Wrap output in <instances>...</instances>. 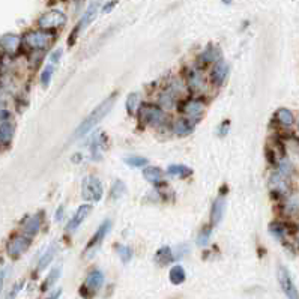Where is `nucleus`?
Returning <instances> with one entry per match:
<instances>
[{"label":"nucleus","mask_w":299,"mask_h":299,"mask_svg":"<svg viewBox=\"0 0 299 299\" xmlns=\"http://www.w3.org/2000/svg\"><path fill=\"white\" fill-rule=\"evenodd\" d=\"M116 99H117V93L114 92V93H111L107 99H104L96 109L93 110L84 120L82 122V125L77 128V131H76V137H83L86 136L87 133H90L107 114L110 113V110L113 109V106H114V103H116Z\"/></svg>","instance_id":"1"},{"label":"nucleus","mask_w":299,"mask_h":299,"mask_svg":"<svg viewBox=\"0 0 299 299\" xmlns=\"http://www.w3.org/2000/svg\"><path fill=\"white\" fill-rule=\"evenodd\" d=\"M55 32L50 30H30L23 38L21 42L32 52H44L55 42Z\"/></svg>","instance_id":"2"},{"label":"nucleus","mask_w":299,"mask_h":299,"mask_svg":"<svg viewBox=\"0 0 299 299\" xmlns=\"http://www.w3.org/2000/svg\"><path fill=\"white\" fill-rule=\"evenodd\" d=\"M138 116L140 119L151 125V127H155V128H160L163 127L167 120V114L160 106H154V104H143L140 106L138 109Z\"/></svg>","instance_id":"3"},{"label":"nucleus","mask_w":299,"mask_h":299,"mask_svg":"<svg viewBox=\"0 0 299 299\" xmlns=\"http://www.w3.org/2000/svg\"><path fill=\"white\" fill-rule=\"evenodd\" d=\"M99 5H101V0H92V3L87 6V9H86V12L83 14V17L80 18V21L77 23V26L74 28L72 30V33H71V36H69V39H68V44L72 47L74 44H76V41H77V36L82 33V30L87 28L93 20H95V17H96V14H98V9H99Z\"/></svg>","instance_id":"4"},{"label":"nucleus","mask_w":299,"mask_h":299,"mask_svg":"<svg viewBox=\"0 0 299 299\" xmlns=\"http://www.w3.org/2000/svg\"><path fill=\"white\" fill-rule=\"evenodd\" d=\"M66 23V15L59 11V9H52V11H47L45 14H42L38 20V26L42 30H57L62 26H65Z\"/></svg>","instance_id":"5"},{"label":"nucleus","mask_w":299,"mask_h":299,"mask_svg":"<svg viewBox=\"0 0 299 299\" xmlns=\"http://www.w3.org/2000/svg\"><path fill=\"white\" fill-rule=\"evenodd\" d=\"M103 284H104V273L99 269H95V271L89 272V275L86 277L84 284L80 289V293L84 298H90L103 287Z\"/></svg>","instance_id":"6"},{"label":"nucleus","mask_w":299,"mask_h":299,"mask_svg":"<svg viewBox=\"0 0 299 299\" xmlns=\"http://www.w3.org/2000/svg\"><path fill=\"white\" fill-rule=\"evenodd\" d=\"M30 244H32V238L26 236L24 233L23 235H14L6 244V253H8L9 257L18 259L20 256H23L28 251Z\"/></svg>","instance_id":"7"},{"label":"nucleus","mask_w":299,"mask_h":299,"mask_svg":"<svg viewBox=\"0 0 299 299\" xmlns=\"http://www.w3.org/2000/svg\"><path fill=\"white\" fill-rule=\"evenodd\" d=\"M82 195L84 200L99 202L103 197V184L96 176H87L83 181Z\"/></svg>","instance_id":"8"},{"label":"nucleus","mask_w":299,"mask_h":299,"mask_svg":"<svg viewBox=\"0 0 299 299\" xmlns=\"http://www.w3.org/2000/svg\"><path fill=\"white\" fill-rule=\"evenodd\" d=\"M110 230H111V221H110V219H106V221L99 226V229L95 232V235L92 236V239L89 241V244L86 246V251H84V256H86V257L93 256V253L101 246L103 241L106 239V236L109 235Z\"/></svg>","instance_id":"9"},{"label":"nucleus","mask_w":299,"mask_h":299,"mask_svg":"<svg viewBox=\"0 0 299 299\" xmlns=\"http://www.w3.org/2000/svg\"><path fill=\"white\" fill-rule=\"evenodd\" d=\"M278 283L281 286V290L284 292V295L287 296V299H299V292L290 277L289 271L284 268V266H280L278 268Z\"/></svg>","instance_id":"10"},{"label":"nucleus","mask_w":299,"mask_h":299,"mask_svg":"<svg viewBox=\"0 0 299 299\" xmlns=\"http://www.w3.org/2000/svg\"><path fill=\"white\" fill-rule=\"evenodd\" d=\"M44 219H45V214L44 212H38L32 217H29L24 222H23V233L29 236V238H33L38 235V232L41 230L42 224H44Z\"/></svg>","instance_id":"11"},{"label":"nucleus","mask_w":299,"mask_h":299,"mask_svg":"<svg viewBox=\"0 0 299 299\" xmlns=\"http://www.w3.org/2000/svg\"><path fill=\"white\" fill-rule=\"evenodd\" d=\"M21 44V38L15 33H5L3 36H0V48L8 55L17 53Z\"/></svg>","instance_id":"12"},{"label":"nucleus","mask_w":299,"mask_h":299,"mask_svg":"<svg viewBox=\"0 0 299 299\" xmlns=\"http://www.w3.org/2000/svg\"><path fill=\"white\" fill-rule=\"evenodd\" d=\"M229 77V65L224 60H218L214 63V68L211 71V82L215 86H222Z\"/></svg>","instance_id":"13"},{"label":"nucleus","mask_w":299,"mask_h":299,"mask_svg":"<svg viewBox=\"0 0 299 299\" xmlns=\"http://www.w3.org/2000/svg\"><path fill=\"white\" fill-rule=\"evenodd\" d=\"M269 188L273 192L283 195V194H287L289 192V182H287V176H284L283 173L277 171L273 173L269 179Z\"/></svg>","instance_id":"14"},{"label":"nucleus","mask_w":299,"mask_h":299,"mask_svg":"<svg viewBox=\"0 0 299 299\" xmlns=\"http://www.w3.org/2000/svg\"><path fill=\"white\" fill-rule=\"evenodd\" d=\"M90 211H92V206H90V205H82V206L77 209V212L74 214V217L69 219V222H68V226H66V232H74L76 229H79L83 221L89 217Z\"/></svg>","instance_id":"15"},{"label":"nucleus","mask_w":299,"mask_h":299,"mask_svg":"<svg viewBox=\"0 0 299 299\" xmlns=\"http://www.w3.org/2000/svg\"><path fill=\"white\" fill-rule=\"evenodd\" d=\"M15 134V125L12 122H0V149H6Z\"/></svg>","instance_id":"16"},{"label":"nucleus","mask_w":299,"mask_h":299,"mask_svg":"<svg viewBox=\"0 0 299 299\" xmlns=\"http://www.w3.org/2000/svg\"><path fill=\"white\" fill-rule=\"evenodd\" d=\"M182 111L188 119H198V117H202V114L205 111V104L200 99H190L184 104Z\"/></svg>","instance_id":"17"},{"label":"nucleus","mask_w":299,"mask_h":299,"mask_svg":"<svg viewBox=\"0 0 299 299\" xmlns=\"http://www.w3.org/2000/svg\"><path fill=\"white\" fill-rule=\"evenodd\" d=\"M187 86L194 92H202L205 89L206 83H205V79H203V76L200 74L198 69H191L190 72L187 74Z\"/></svg>","instance_id":"18"},{"label":"nucleus","mask_w":299,"mask_h":299,"mask_svg":"<svg viewBox=\"0 0 299 299\" xmlns=\"http://www.w3.org/2000/svg\"><path fill=\"white\" fill-rule=\"evenodd\" d=\"M224 209H226V198L218 197L211 208V226L212 227L221 222V219L224 217Z\"/></svg>","instance_id":"19"},{"label":"nucleus","mask_w":299,"mask_h":299,"mask_svg":"<svg viewBox=\"0 0 299 299\" xmlns=\"http://www.w3.org/2000/svg\"><path fill=\"white\" fill-rule=\"evenodd\" d=\"M176 93L170 89V87H167V89H164L163 92L160 93V96H158V104H160V107L165 111V110H173L175 109V104H176Z\"/></svg>","instance_id":"20"},{"label":"nucleus","mask_w":299,"mask_h":299,"mask_svg":"<svg viewBox=\"0 0 299 299\" xmlns=\"http://www.w3.org/2000/svg\"><path fill=\"white\" fill-rule=\"evenodd\" d=\"M173 131L181 137L190 136L191 133L194 131V125L191 123V120L188 117H181L175 122L173 125Z\"/></svg>","instance_id":"21"},{"label":"nucleus","mask_w":299,"mask_h":299,"mask_svg":"<svg viewBox=\"0 0 299 299\" xmlns=\"http://www.w3.org/2000/svg\"><path fill=\"white\" fill-rule=\"evenodd\" d=\"M219 50H218L215 45H208L206 50L200 55L198 57V62H202L203 65H211V63H217L218 59H219Z\"/></svg>","instance_id":"22"},{"label":"nucleus","mask_w":299,"mask_h":299,"mask_svg":"<svg viewBox=\"0 0 299 299\" xmlns=\"http://www.w3.org/2000/svg\"><path fill=\"white\" fill-rule=\"evenodd\" d=\"M56 253H57V245L52 244L48 248H47V251L42 254V257L39 259V262H38V268H36V271H44L52 262H53V259L56 257Z\"/></svg>","instance_id":"23"},{"label":"nucleus","mask_w":299,"mask_h":299,"mask_svg":"<svg viewBox=\"0 0 299 299\" xmlns=\"http://www.w3.org/2000/svg\"><path fill=\"white\" fill-rule=\"evenodd\" d=\"M143 176L146 181H149L151 184H158L163 181V170L160 167H155V165H147L144 170H143Z\"/></svg>","instance_id":"24"},{"label":"nucleus","mask_w":299,"mask_h":299,"mask_svg":"<svg viewBox=\"0 0 299 299\" xmlns=\"http://www.w3.org/2000/svg\"><path fill=\"white\" fill-rule=\"evenodd\" d=\"M104 143H106V136L95 137V140L90 144V157L93 160H101L104 155Z\"/></svg>","instance_id":"25"},{"label":"nucleus","mask_w":299,"mask_h":299,"mask_svg":"<svg viewBox=\"0 0 299 299\" xmlns=\"http://www.w3.org/2000/svg\"><path fill=\"white\" fill-rule=\"evenodd\" d=\"M275 117L283 127H292L295 123V116L289 109H280L275 113Z\"/></svg>","instance_id":"26"},{"label":"nucleus","mask_w":299,"mask_h":299,"mask_svg":"<svg viewBox=\"0 0 299 299\" xmlns=\"http://www.w3.org/2000/svg\"><path fill=\"white\" fill-rule=\"evenodd\" d=\"M173 259H175V257H173V253H171V248H170V246H163V248H160L158 253H157V256H155L157 263L161 265V266H165V265L171 263Z\"/></svg>","instance_id":"27"},{"label":"nucleus","mask_w":299,"mask_h":299,"mask_svg":"<svg viewBox=\"0 0 299 299\" xmlns=\"http://www.w3.org/2000/svg\"><path fill=\"white\" fill-rule=\"evenodd\" d=\"M140 104H141V96H140V93H138V92L130 93L128 98H127V111H128L131 116H134L137 111H138V109H140Z\"/></svg>","instance_id":"28"},{"label":"nucleus","mask_w":299,"mask_h":299,"mask_svg":"<svg viewBox=\"0 0 299 299\" xmlns=\"http://www.w3.org/2000/svg\"><path fill=\"white\" fill-rule=\"evenodd\" d=\"M168 277H170V281H171L173 284L179 286V284H182V283L185 281V278H187V273H185V269H184L182 266L176 265V266H173V268L170 269Z\"/></svg>","instance_id":"29"},{"label":"nucleus","mask_w":299,"mask_h":299,"mask_svg":"<svg viewBox=\"0 0 299 299\" xmlns=\"http://www.w3.org/2000/svg\"><path fill=\"white\" fill-rule=\"evenodd\" d=\"M60 272H62V268L57 266V268H55L53 271L48 273V277L45 278V281H44L42 286H41V290H42V292H47L48 289H52V287L55 286L56 281H57L59 277H60Z\"/></svg>","instance_id":"30"},{"label":"nucleus","mask_w":299,"mask_h":299,"mask_svg":"<svg viewBox=\"0 0 299 299\" xmlns=\"http://www.w3.org/2000/svg\"><path fill=\"white\" fill-rule=\"evenodd\" d=\"M167 173L171 176H178V178H187L188 175H191V170L187 165H182V164H171L168 165Z\"/></svg>","instance_id":"31"},{"label":"nucleus","mask_w":299,"mask_h":299,"mask_svg":"<svg viewBox=\"0 0 299 299\" xmlns=\"http://www.w3.org/2000/svg\"><path fill=\"white\" fill-rule=\"evenodd\" d=\"M114 248H116V251H117V254H119V257H120V260L123 263H128L133 259V250L130 246L122 244H116Z\"/></svg>","instance_id":"32"},{"label":"nucleus","mask_w":299,"mask_h":299,"mask_svg":"<svg viewBox=\"0 0 299 299\" xmlns=\"http://www.w3.org/2000/svg\"><path fill=\"white\" fill-rule=\"evenodd\" d=\"M212 236V226H208V227H203L197 236V245L198 246H206L209 244V239Z\"/></svg>","instance_id":"33"},{"label":"nucleus","mask_w":299,"mask_h":299,"mask_svg":"<svg viewBox=\"0 0 299 299\" xmlns=\"http://www.w3.org/2000/svg\"><path fill=\"white\" fill-rule=\"evenodd\" d=\"M53 74H55V66H53V63H50V65H47V66L44 68V71H42V74H41V84H42L44 87H48V84L52 82Z\"/></svg>","instance_id":"34"},{"label":"nucleus","mask_w":299,"mask_h":299,"mask_svg":"<svg viewBox=\"0 0 299 299\" xmlns=\"http://www.w3.org/2000/svg\"><path fill=\"white\" fill-rule=\"evenodd\" d=\"M269 232H271L275 238L281 239V238H284V236H286V233H287V227H286L284 224H281V222H272L271 226H269Z\"/></svg>","instance_id":"35"},{"label":"nucleus","mask_w":299,"mask_h":299,"mask_svg":"<svg viewBox=\"0 0 299 299\" xmlns=\"http://www.w3.org/2000/svg\"><path fill=\"white\" fill-rule=\"evenodd\" d=\"M123 194H125V184L122 181H116L114 185H113V188H111V198L113 200H117Z\"/></svg>","instance_id":"36"},{"label":"nucleus","mask_w":299,"mask_h":299,"mask_svg":"<svg viewBox=\"0 0 299 299\" xmlns=\"http://www.w3.org/2000/svg\"><path fill=\"white\" fill-rule=\"evenodd\" d=\"M125 163L128 164V165H131V167H144L149 161L146 158H143V157H128L125 160Z\"/></svg>","instance_id":"37"},{"label":"nucleus","mask_w":299,"mask_h":299,"mask_svg":"<svg viewBox=\"0 0 299 299\" xmlns=\"http://www.w3.org/2000/svg\"><path fill=\"white\" fill-rule=\"evenodd\" d=\"M23 286H24V281H18L17 284H14V286H12V289L9 290V293L6 295V298L5 299H15L17 298V295L20 293V290L23 289Z\"/></svg>","instance_id":"38"},{"label":"nucleus","mask_w":299,"mask_h":299,"mask_svg":"<svg viewBox=\"0 0 299 299\" xmlns=\"http://www.w3.org/2000/svg\"><path fill=\"white\" fill-rule=\"evenodd\" d=\"M117 5V0H110L107 3H104V6H103V12H106V14H109L113 11V8Z\"/></svg>","instance_id":"39"},{"label":"nucleus","mask_w":299,"mask_h":299,"mask_svg":"<svg viewBox=\"0 0 299 299\" xmlns=\"http://www.w3.org/2000/svg\"><path fill=\"white\" fill-rule=\"evenodd\" d=\"M11 119V111L6 109H0V122H8Z\"/></svg>","instance_id":"40"},{"label":"nucleus","mask_w":299,"mask_h":299,"mask_svg":"<svg viewBox=\"0 0 299 299\" xmlns=\"http://www.w3.org/2000/svg\"><path fill=\"white\" fill-rule=\"evenodd\" d=\"M63 206H59L57 208V211H56V215H55V219L56 221H62V218H63Z\"/></svg>","instance_id":"41"},{"label":"nucleus","mask_w":299,"mask_h":299,"mask_svg":"<svg viewBox=\"0 0 299 299\" xmlns=\"http://www.w3.org/2000/svg\"><path fill=\"white\" fill-rule=\"evenodd\" d=\"M6 275H8V269H2V271H0V292H2V289H3V283H5Z\"/></svg>","instance_id":"42"},{"label":"nucleus","mask_w":299,"mask_h":299,"mask_svg":"<svg viewBox=\"0 0 299 299\" xmlns=\"http://www.w3.org/2000/svg\"><path fill=\"white\" fill-rule=\"evenodd\" d=\"M60 56H62V50H56L55 53L52 55V63H57L60 60Z\"/></svg>","instance_id":"43"},{"label":"nucleus","mask_w":299,"mask_h":299,"mask_svg":"<svg viewBox=\"0 0 299 299\" xmlns=\"http://www.w3.org/2000/svg\"><path fill=\"white\" fill-rule=\"evenodd\" d=\"M60 293H62V290H57V292H56L55 295H52V296H50V298H48V299H57V298H59V296H60Z\"/></svg>","instance_id":"44"},{"label":"nucleus","mask_w":299,"mask_h":299,"mask_svg":"<svg viewBox=\"0 0 299 299\" xmlns=\"http://www.w3.org/2000/svg\"><path fill=\"white\" fill-rule=\"evenodd\" d=\"M222 3H226V5H230V3H232V0H222Z\"/></svg>","instance_id":"45"},{"label":"nucleus","mask_w":299,"mask_h":299,"mask_svg":"<svg viewBox=\"0 0 299 299\" xmlns=\"http://www.w3.org/2000/svg\"><path fill=\"white\" fill-rule=\"evenodd\" d=\"M298 130H299V122H298Z\"/></svg>","instance_id":"46"}]
</instances>
